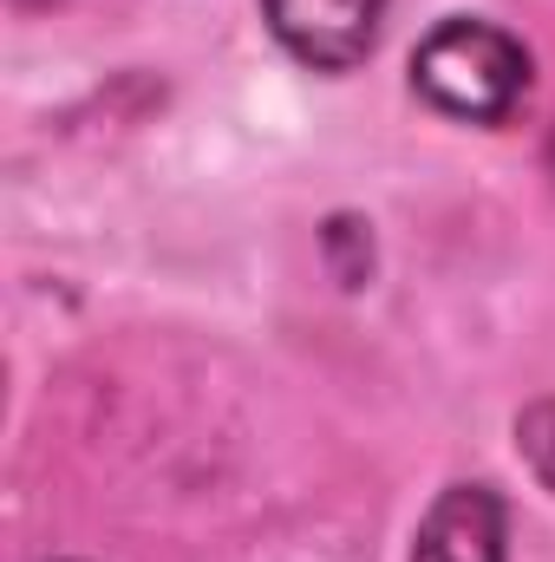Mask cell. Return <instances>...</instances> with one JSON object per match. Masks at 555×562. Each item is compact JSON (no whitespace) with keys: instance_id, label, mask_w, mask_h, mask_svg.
<instances>
[{"instance_id":"obj_1","label":"cell","mask_w":555,"mask_h":562,"mask_svg":"<svg viewBox=\"0 0 555 562\" xmlns=\"http://www.w3.org/2000/svg\"><path fill=\"white\" fill-rule=\"evenodd\" d=\"M412 86L464 125H497L530 92V53L484 20H444L412 59Z\"/></svg>"},{"instance_id":"obj_2","label":"cell","mask_w":555,"mask_h":562,"mask_svg":"<svg viewBox=\"0 0 555 562\" xmlns=\"http://www.w3.org/2000/svg\"><path fill=\"white\" fill-rule=\"evenodd\" d=\"M386 20V0H269V26L275 40L320 72H347L373 53Z\"/></svg>"},{"instance_id":"obj_3","label":"cell","mask_w":555,"mask_h":562,"mask_svg":"<svg viewBox=\"0 0 555 562\" xmlns=\"http://www.w3.org/2000/svg\"><path fill=\"white\" fill-rule=\"evenodd\" d=\"M412 562H510L503 557V497L490 484H451L418 524Z\"/></svg>"},{"instance_id":"obj_4","label":"cell","mask_w":555,"mask_h":562,"mask_svg":"<svg viewBox=\"0 0 555 562\" xmlns=\"http://www.w3.org/2000/svg\"><path fill=\"white\" fill-rule=\"evenodd\" d=\"M523 451H530V464H536V477L555 491V400H543V406H530L523 413Z\"/></svg>"}]
</instances>
